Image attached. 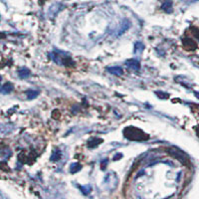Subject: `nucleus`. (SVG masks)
Segmentation results:
<instances>
[{
    "mask_svg": "<svg viewBox=\"0 0 199 199\" xmlns=\"http://www.w3.org/2000/svg\"><path fill=\"white\" fill-rule=\"evenodd\" d=\"M124 134L125 137L129 141H143L148 139V136L143 132L141 129H139L138 127H125L124 129Z\"/></svg>",
    "mask_w": 199,
    "mask_h": 199,
    "instance_id": "nucleus-1",
    "label": "nucleus"
},
{
    "mask_svg": "<svg viewBox=\"0 0 199 199\" xmlns=\"http://www.w3.org/2000/svg\"><path fill=\"white\" fill-rule=\"evenodd\" d=\"M125 65H127V67L129 69H131L132 71H139V69H141V64L137 60H134V59H131V60H127V62H125Z\"/></svg>",
    "mask_w": 199,
    "mask_h": 199,
    "instance_id": "nucleus-2",
    "label": "nucleus"
},
{
    "mask_svg": "<svg viewBox=\"0 0 199 199\" xmlns=\"http://www.w3.org/2000/svg\"><path fill=\"white\" fill-rule=\"evenodd\" d=\"M182 44H183V47L186 50H195L196 47H197L195 42L191 39H188V38H185V39L182 40Z\"/></svg>",
    "mask_w": 199,
    "mask_h": 199,
    "instance_id": "nucleus-3",
    "label": "nucleus"
},
{
    "mask_svg": "<svg viewBox=\"0 0 199 199\" xmlns=\"http://www.w3.org/2000/svg\"><path fill=\"white\" fill-rule=\"evenodd\" d=\"M170 153H171L175 158H177V159L180 160V161L183 162V163H185L187 160H188V159H185V155H184L183 152L176 150V149H172V150H170Z\"/></svg>",
    "mask_w": 199,
    "mask_h": 199,
    "instance_id": "nucleus-4",
    "label": "nucleus"
},
{
    "mask_svg": "<svg viewBox=\"0 0 199 199\" xmlns=\"http://www.w3.org/2000/svg\"><path fill=\"white\" fill-rule=\"evenodd\" d=\"M161 9L165 11L166 13H171L172 12V2L171 0H165L161 5Z\"/></svg>",
    "mask_w": 199,
    "mask_h": 199,
    "instance_id": "nucleus-5",
    "label": "nucleus"
},
{
    "mask_svg": "<svg viewBox=\"0 0 199 199\" xmlns=\"http://www.w3.org/2000/svg\"><path fill=\"white\" fill-rule=\"evenodd\" d=\"M108 71L111 73V74L116 75V76H122V74H124V71H122V69L120 67H118V66H116V67L108 68Z\"/></svg>",
    "mask_w": 199,
    "mask_h": 199,
    "instance_id": "nucleus-6",
    "label": "nucleus"
},
{
    "mask_svg": "<svg viewBox=\"0 0 199 199\" xmlns=\"http://www.w3.org/2000/svg\"><path fill=\"white\" fill-rule=\"evenodd\" d=\"M13 85L11 83H6L4 84L1 88V93L2 94H9L13 91Z\"/></svg>",
    "mask_w": 199,
    "mask_h": 199,
    "instance_id": "nucleus-7",
    "label": "nucleus"
},
{
    "mask_svg": "<svg viewBox=\"0 0 199 199\" xmlns=\"http://www.w3.org/2000/svg\"><path fill=\"white\" fill-rule=\"evenodd\" d=\"M30 71L28 70V69H26V68H22V69H20V70L18 71V76L19 77L21 78V79H26V78H28L30 76Z\"/></svg>",
    "mask_w": 199,
    "mask_h": 199,
    "instance_id": "nucleus-8",
    "label": "nucleus"
},
{
    "mask_svg": "<svg viewBox=\"0 0 199 199\" xmlns=\"http://www.w3.org/2000/svg\"><path fill=\"white\" fill-rule=\"evenodd\" d=\"M81 164L78 162H75V163H72L70 166V172L71 173H76V172H78L79 170H81Z\"/></svg>",
    "mask_w": 199,
    "mask_h": 199,
    "instance_id": "nucleus-9",
    "label": "nucleus"
},
{
    "mask_svg": "<svg viewBox=\"0 0 199 199\" xmlns=\"http://www.w3.org/2000/svg\"><path fill=\"white\" fill-rule=\"evenodd\" d=\"M61 155H62L61 151L59 150V149H56V150L53 152L52 156H51V160H52V161H58V160L61 158Z\"/></svg>",
    "mask_w": 199,
    "mask_h": 199,
    "instance_id": "nucleus-10",
    "label": "nucleus"
},
{
    "mask_svg": "<svg viewBox=\"0 0 199 199\" xmlns=\"http://www.w3.org/2000/svg\"><path fill=\"white\" fill-rule=\"evenodd\" d=\"M26 95H27V98L29 100L31 99H35L36 97L39 95V92L38 91H34V90H29V91L26 92Z\"/></svg>",
    "mask_w": 199,
    "mask_h": 199,
    "instance_id": "nucleus-11",
    "label": "nucleus"
},
{
    "mask_svg": "<svg viewBox=\"0 0 199 199\" xmlns=\"http://www.w3.org/2000/svg\"><path fill=\"white\" fill-rule=\"evenodd\" d=\"M144 49V45L141 43V42H136V44H134V52L137 53V52H141L143 51Z\"/></svg>",
    "mask_w": 199,
    "mask_h": 199,
    "instance_id": "nucleus-12",
    "label": "nucleus"
},
{
    "mask_svg": "<svg viewBox=\"0 0 199 199\" xmlns=\"http://www.w3.org/2000/svg\"><path fill=\"white\" fill-rule=\"evenodd\" d=\"M102 139H93V141H90L89 143H88V146L89 148H95V146H97L100 143H102Z\"/></svg>",
    "mask_w": 199,
    "mask_h": 199,
    "instance_id": "nucleus-13",
    "label": "nucleus"
},
{
    "mask_svg": "<svg viewBox=\"0 0 199 199\" xmlns=\"http://www.w3.org/2000/svg\"><path fill=\"white\" fill-rule=\"evenodd\" d=\"M80 188H81V190L83 191V193H84V194H88L90 192V190H91V187H90V186H86V187L80 186Z\"/></svg>",
    "mask_w": 199,
    "mask_h": 199,
    "instance_id": "nucleus-14",
    "label": "nucleus"
},
{
    "mask_svg": "<svg viewBox=\"0 0 199 199\" xmlns=\"http://www.w3.org/2000/svg\"><path fill=\"white\" fill-rule=\"evenodd\" d=\"M157 95H163V94L162 93H157ZM164 96L165 97H162V96H158V97H160V98L162 97V99H167L168 98V95L167 94H164Z\"/></svg>",
    "mask_w": 199,
    "mask_h": 199,
    "instance_id": "nucleus-15",
    "label": "nucleus"
},
{
    "mask_svg": "<svg viewBox=\"0 0 199 199\" xmlns=\"http://www.w3.org/2000/svg\"><path fill=\"white\" fill-rule=\"evenodd\" d=\"M122 154H120V153H118V154H117V155H116V156H115V157H113V160H118V159H117V158H118V157H122Z\"/></svg>",
    "mask_w": 199,
    "mask_h": 199,
    "instance_id": "nucleus-16",
    "label": "nucleus"
}]
</instances>
